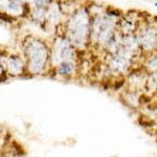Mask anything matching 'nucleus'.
<instances>
[{
	"instance_id": "nucleus-2",
	"label": "nucleus",
	"mask_w": 157,
	"mask_h": 157,
	"mask_svg": "<svg viewBox=\"0 0 157 157\" xmlns=\"http://www.w3.org/2000/svg\"><path fill=\"white\" fill-rule=\"evenodd\" d=\"M72 70V64L71 63H64L62 64L59 68V71L62 73V75H66Z\"/></svg>"
},
{
	"instance_id": "nucleus-1",
	"label": "nucleus",
	"mask_w": 157,
	"mask_h": 157,
	"mask_svg": "<svg viewBox=\"0 0 157 157\" xmlns=\"http://www.w3.org/2000/svg\"><path fill=\"white\" fill-rule=\"evenodd\" d=\"M28 57L30 60V67L34 71H38L43 67L46 60L45 46L39 41H33L28 46Z\"/></svg>"
},
{
	"instance_id": "nucleus-3",
	"label": "nucleus",
	"mask_w": 157,
	"mask_h": 157,
	"mask_svg": "<svg viewBox=\"0 0 157 157\" xmlns=\"http://www.w3.org/2000/svg\"><path fill=\"white\" fill-rule=\"evenodd\" d=\"M155 5H156V6H157V2H156V3H155Z\"/></svg>"
}]
</instances>
